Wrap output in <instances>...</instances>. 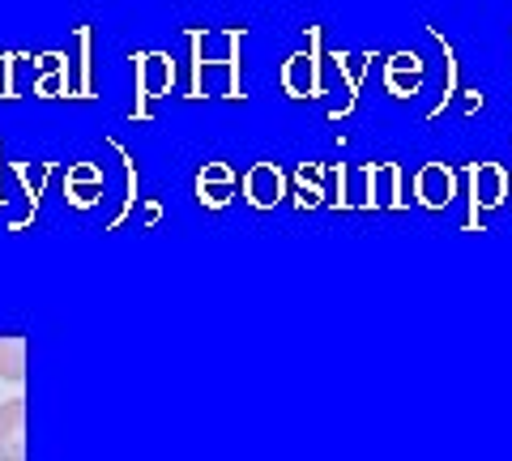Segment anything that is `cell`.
<instances>
[{
    "mask_svg": "<svg viewBox=\"0 0 512 461\" xmlns=\"http://www.w3.org/2000/svg\"><path fill=\"white\" fill-rule=\"evenodd\" d=\"M512 193V180L500 163H470L466 167V231H487L483 210H500Z\"/></svg>",
    "mask_w": 512,
    "mask_h": 461,
    "instance_id": "cell-1",
    "label": "cell"
},
{
    "mask_svg": "<svg viewBox=\"0 0 512 461\" xmlns=\"http://www.w3.org/2000/svg\"><path fill=\"white\" fill-rule=\"evenodd\" d=\"M363 210H406L402 197V167L397 163H363L359 167V197Z\"/></svg>",
    "mask_w": 512,
    "mask_h": 461,
    "instance_id": "cell-2",
    "label": "cell"
},
{
    "mask_svg": "<svg viewBox=\"0 0 512 461\" xmlns=\"http://www.w3.org/2000/svg\"><path fill=\"white\" fill-rule=\"evenodd\" d=\"M320 26H308V52L286 56L282 65V86L291 99H320L325 86H320Z\"/></svg>",
    "mask_w": 512,
    "mask_h": 461,
    "instance_id": "cell-3",
    "label": "cell"
},
{
    "mask_svg": "<svg viewBox=\"0 0 512 461\" xmlns=\"http://www.w3.org/2000/svg\"><path fill=\"white\" fill-rule=\"evenodd\" d=\"M133 73H137V107H133V116L146 120L150 116V99H163V94L171 90L175 65H171V56H163V52H137L133 56Z\"/></svg>",
    "mask_w": 512,
    "mask_h": 461,
    "instance_id": "cell-4",
    "label": "cell"
},
{
    "mask_svg": "<svg viewBox=\"0 0 512 461\" xmlns=\"http://www.w3.org/2000/svg\"><path fill=\"white\" fill-rule=\"evenodd\" d=\"M461 193V176L448 163H423L414 171V201L423 210H448Z\"/></svg>",
    "mask_w": 512,
    "mask_h": 461,
    "instance_id": "cell-5",
    "label": "cell"
},
{
    "mask_svg": "<svg viewBox=\"0 0 512 461\" xmlns=\"http://www.w3.org/2000/svg\"><path fill=\"white\" fill-rule=\"evenodd\" d=\"M244 197L248 205H256V210H274V205L286 197V176L278 163H256L248 167L244 176Z\"/></svg>",
    "mask_w": 512,
    "mask_h": 461,
    "instance_id": "cell-6",
    "label": "cell"
},
{
    "mask_svg": "<svg viewBox=\"0 0 512 461\" xmlns=\"http://www.w3.org/2000/svg\"><path fill=\"white\" fill-rule=\"evenodd\" d=\"M22 423H26V397L0 402V461H26Z\"/></svg>",
    "mask_w": 512,
    "mask_h": 461,
    "instance_id": "cell-7",
    "label": "cell"
},
{
    "mask_svg": "<svg viewBox=\"0 0 512 461\" xmlns=\"http://www.w3.org/2000/svg\"><path fill=\"white\" fill-rule=\"evenodd\" d=\"M235 193V171L227 163H205L201 176H197V197L201 205H210V210H222V205L231 201Z\"/></svg>",
    "mask_w": 512,
    "mask_h": 461,
    "instance_id": "cell-8",
    "label": "cell"
},
{
    "mask_svg": "<svg viewBox=\"0 0 512 461\" xmlns=\"http://www.w3.org/2000/svg\"><path fill=\"white\" fill-rule=\"evenodd\" d=\"M427 35L436 39V43H440V52H444V99L427 111V120H440V116H444V107L453 103V94H457V52H453V43L444 39V30H440V26H427Z\"/></svg>",
    "mask_w": 512,
    "mask_h": 461,
    "instance_id": "cell-9",
    "label": "cell"
},
{
    "mask_svg": "<svg viewBox=\"0 0 512 461\" xmlns=\"http://www.w3.org/2000/svg\"><path fill=\"white\" fill-rule=\"evenodd\" d=\"M99 193H103V171L99 167H90V163H82V167H73L69 171V197H73V205H94L99 201Z\"/></svg>",
    "mask_w": 512,
    "mask_h": 461,
    "instance_id": "cell-10",
    "label": "cell"
},
{
    "mask_svg": "<svg viewBox=\"0 0 512 461\" xmlns=\"http://www.w3.org/2000/svg\"><path fill=\"white\" fill-rule=\"evenodd\" d=\"M26 376V342L22 338H0V380H18Z\"/></svg>",
    "mask_w": 512,
    "mask_h": 461,
    "instance_id": "cell-11",
    "label": "cell"
},
{
    "mask_svg": "<svg viewBox=\"0 0 512 461\" xmlns=\"http://www.w3.org/2000/svg\"><path fill=\"white\" fill-rule=\"evenodd\" d=\"M239 43H244V26H235V30H227V73H231V86H227V99H244V82H239Z\"/></svg>",
    "mask_w": 512,
    "mask_h": 461,
    "instance_id": "cell-12",
    "label": "cell"
},
{
    "mask_svg": "<svg viewBox=\"0 0 512 461\" xmlns=\"http://www.w3.org/2000/svg\"><path fill=\"white\" fill-rule=\"evenodd\" d=\"M299 188H303L299 210H308V205H320L325 188H320V167H316V163H303V167H299Z\"/></svg>",
    "mask_w": 512,
    "mask_h": 461,
    "instance_id": "cell-13",
    "label": "cell"
},
{
    "mask_svg": "<svg viewBox=\"0 0 512 461\" xmlns=\"http://www.w3.org/2000/svg\"><path fill=\"white\" fill-rule=\"evenodd\" d=\"M188 43H192V99H201V77L210 69V60H205V30H188Z\"/></svg>",
    "mask_w": 512,
    "mask_h": 461,
    "instance_id": "cell-14",
    "label": "cell"
},
{
    "mask_svg": "<svg viewBox=\"0 0 512 461\" xmlns=\"http://www.w3.org/2000/svg\"><path fill=\"white\" fill-rule=\"evenodd\" d=\"M419 73H384V90L393 94V99H414L419 94Z\"/></svg>",
    "mask_w": 512,
    "mask_h": 461,
    "instance_id": "cell-15",
    "label": "cell"
},
{
    "mask_svg": "<svg viewBox=\"0 0 512 461\" xmlns=\"http://www.w3.org/2000/svg\"><path fill=\"white\" fill-rule=\"evenodd\" d=\"M77 73H82V82H77V99H90V82H86V77H90V30L82 26V30H77Z\"/></svg>",
    "mask_w": 512,
    "mask_h": 461,
    "instance_id": "cell-16",
    "label": "cell"
},
{
    "mask_svg": "<svg viewBox=\"0 0 512 461\" xmlns=\"http://www.w3.org/2000/svg\"><path fill=\"white\" fill-rule=\"evenodd\" d=\"M384 73H419L423 77V56L419 52H393L384 60Z\"/></svg>",
    "mask_w": 512,
    "mask_h": 461,
    "instance_id": "cell-17",
    "label": "cell"
},
{
    "mask_svg": "<svg viewBox=\"0 0 512 461\" xmlns=\"http://www.w3.org/2000/svg\"><path fill=\"white\" fill-rule=\"evenodd\" d=\"M333 180H338V197H333V210H350V167L338 163V171H333Z\"/></svg>",
    "mask_w": 512,
    "mask_h": 461,
    "instance_id": "cell-18",
    "label": "cell"
},
{
    "mask_svg": "<svg viewBox=\"0 0 512 461\" xmlns=\"http://www.w3.org/2000/svg\"><path fill=\"white\" fill-rule=\"evenodd\" d=\"M466 111H483V90H466Z\"/></svg>",
    "mask_w": 512,
    "mask_h": 461,
    "instance_id": "cell-19",
    "label": "cell"
}]
</instances>
